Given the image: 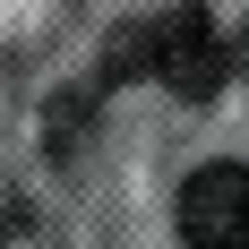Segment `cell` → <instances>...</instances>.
Returning a JSON list of instances; mask_svg holds the SVG:
<instances>
[{
    "instance_id": "1",
    "label": "cell",
    "mask_w": 249,
    "mask_h": 249,
    "mask_svg": "<svg viewBox=\"0 0 249 249\" xmlns=\"http://www.w3.org/2000/svg\"><path fill=\"white\" fill-rule=\"evenodd\" d=\"M129 60H146V69L163 77L180 103L224 95V69H232L224 35H215V18H206L198 0H180V9H163L155 26H138V35H129Z\"/></svg>"
},
{
    "instance_id": "2",
    "label": "cell",
    "mask_w": 249,
    "mask_h": 249,
    "mask_svg": "<svg viewBox=\"0 0 249 249\" xmlns=\"http://www.w3.org/2000/svg\"><path fill=\"white\" fill-rule=\"evenodd\" d=\"M180 241L189 249H249V163H198L180 180Z\"/></svg>"
}]
</instances>
